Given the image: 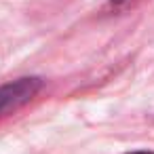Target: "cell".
<instances>
[{
	"label": "cell",
	"mask_w": 154,
	"mask_h": 154,
	"mask_svg": "<svg viewBox=\"0 0 154 154\" xmlns=\"http://www.w3.org/2000/svg\"><path fill=\"white\" fill-rule=\"evenodd\" d=\"M38 89H40L38 78H21L11 85L0 87V116H5L17 110L19 106H23L26 101H30L38 93Z\"/></svg>",
	"instance_id": "6da1fadb"
},
{
	"label": "cell",
	"mask_w": 154,
	"mask_h": 154,
	"mask_svg": "<svg viewBox=\"0 0 154 154\" xmlns=\"http://www.w3.org/2000/svg\"><path fill=\"white\" fill-rule=\"evenodd\" d=\"M129 154H152V152H129Z\"/></svg>",
	"instance_id": "7a4b0ae2"
},
{
	"label": "cell",
	"mask_w": 154,
	"mask_h": 154,
	"mask_svg": "<svg viewBox=\"0 0 154 154\" xmlns=\"http://www.w3.org/2000/svg\"><path fill=\"white\" fill-rule=\"evenodd\" d=\"M112 2H122V0H112Z\"/></svg>",
	"instance_id": "3957f363"
}]
</instances>
